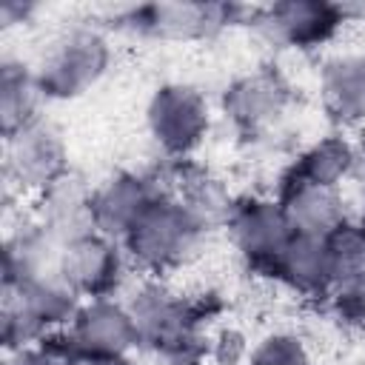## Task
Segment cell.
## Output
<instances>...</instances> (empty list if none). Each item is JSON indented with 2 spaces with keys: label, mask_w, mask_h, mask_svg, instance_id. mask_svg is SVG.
Wrapping results in <instances>:
<instances>
[{
  "label": "cell",
  "mask_w": 365,
  "mask_h": 365,
  "mask_svg": "<svg viewBox=\"0 0 365 365\" xmlns=\"http://www.w3.org/2000/svg\"><path fill=\"white\" fill-rule=\"evenodd\" d=\"M3 168L6 182L20 194H43L51 182L71 171L63 131L48 117H37L14 134L3 137Z\"/></svg>",
  "instance_id": "6"
},
{
  "label": "cell",
  "mask_w": 365,
  "mask_h": 365,
  "mask_svg": "<svg viewBox=\"0 0 365 365\" xmlns=\"http://www.w3.org/2000/svg\"><path fill=\"white\" fill-rule=\"evenodd\" d=\"M325 111L342 125L365 123V51H339L319 71Z\"/></svg>",
  "instance_id": "16"
},
{
  "label": "cell",
  "mask_w": 365,
  "mask_h": 365,
  "mask_svg": "<svg viewBox=\"0 0 365 365\" xmlns=\"http://www.w3.org/2000/svg\"><path fill=\"white\" fill-rule=\"evenodd\" d=\"M120 365H134V362H131V359H125V362H120Z\"/></svg>",
  "instance_id": "23"
},
{
  "label": "cell",
  "mask_w": 365,
  "mask_h": 365,
  "mask_svg": "<svg viewBox=\"0 0 365 365\" xmlns=\"http://www.w3.org/2000/svg\"><path fill=\"white\" fill-rule=\"evenodd\" d=\"M160 191H165V188L154 185V180L140 171L108 174L103 182L94 185V194H91L94 231L123 242L125 234L134 228V222L143 217V211L151 205V200Z\"/></svg>",
  "instance_id": "12"
},
{
  "label": "cell",
  "mask_w": 365,
  "mask_h": 365,
  "mask_svg": "<svg viewBox=\"0 0 365 365\" xmlns=\"http://www.w3.org/2000/svg\"><path fill=\"white\" fill-rule=\"evenodd\" d=\"M359 165V151L356 145L342 137V134H328L314 140L294 163L291 177L325 185V188H342Z\"/></svg>",
  "instance_id": "17"
},
{
  "label": "cell",
  "mask_w": 365,
  "mask_h": 365,
  "mask_svg": "<svg viewBox=\"0 0 365 365\" xmlns=\"http://www.w3.org/2000/svg\"><path fill=\"white\" fill-rule=\"evenodd\" d=\"M131 259L120 240H111L100 231H88L66 242L60 257V277L71 285L80 299L117 297Z\"/></svg>",
  "instance_id": "7"
},
{
  "label": "cell",
  "mask_w": 365,
  "mask_h": 365,
  "mask_svg": "<svg viewBox=\"0 0 365 365\" xmlns=\"http://www.w3.org/2000/svg\"><path fill=\"white\" fill-rule=\"evenodd\" d=\"M282 214L294 234L302 237H331L348 222V208L339 188L314 185L297 177H288L279 191Z\"/></svg>",
  "instance_id": "13"
},
{
  "label": "cell",
  "mask_w": 365,
  "mask_h": 365,
  "mask_svg": "<svg viewBox=\"0 0 365 365\" xmlns=\"http://www.w3.org/2000/svg\"><path fill=\"white\" fill-rule=\"evenodd\" d=\"M325 240H328L331 265H334V288L365 271V231L359 222L348 220L339 231H334Z\"/></svg>",
  "instance_id": "19"
},
{
  "label": "cell",
  "mask_w": 365,
  "mask_h": 365,
  "mask_svg": "<svg viewBox=\"0 0 365 365\" xmlns=\"http://www.w3.org/2000/svg\"><path fill=\"white\" fill-rule=\"evenodd\" d=\"M71 365H120L140 348L125 299H83L71 322L51 334Z\"/></svg>",
  "instance_id": "3"
},
{
  "label": "cell",
  "mask_w": 365,
  "mask_h": 365,
  "mask_svg": "<svg viewBox=\"0 0 365 365\" xmlns=\"http://www.w3.org/2000/svg\"><path fill=\"white\" fill-rule=\"evenodd\" d=\"M291 103V88L274 68H254L234 77L220 100L225 120L242 134H262L274 128Z\"/></svg>",
  "instance_id": "10"
},
{
  "label": "cell",
  "mask_w": 365,
  "mask_h": 365,
  "mask_svg": "<svg viewBox=\"0 0 365 365\" xmlns=\"http://www.w3.org/2000/svg\"><path fill=\"white\" fill-rule=\"evenodd\" d=\"M43 100H46V94L37 83L34 68L6 57L0 66V131H3V137H9L17 128L29 125L31 120L43 117L40 114Z\"/></svg>",
  "instance_id": "18"
},
{
  "label": "cell",
  "mask_w": 365,
  "mask_h": 365,
  "mask_svg": "<svg viewBox=\"0 0 365 365\" xmlns=\"http://www.w3.org/2000/svg\"><path fill=\"white\" fill-rule=\"evenodd\" d=\"M234 14L237 6L171 0V3H145L128 9L125 26L134 29L137 34L157 40H200L234 23Z\"/></svg>",
  "instance_id": "11"
},
{
  "label": "cell",
  "mask_w": 365,
  "mask_h": 365,
  "mask_svg": "<svg viewBox=\"0 0 365 365\" xmlns=\"http://www.w3.org/2000/svg\"><path fill=\"white\" fill-rule=\"evenodd\" d=\"M359 225H362V231H365V211H362V220H359Z\"/></svg>",
  "instance_id": "22"
},
{
  "label": "cell",
  "mask_w": 365,
  "mask_h": 365,
  "mask_svg": "<svg viewBox=\"0 0 365 365\" xmlns=\"http://www.w3.org/2000/svg\"><path fill=\"white\" fill-rule=\"evenodd\" d=\"M91 194L94 185H88L80 174L68 171L57 182H51L43 194L34 197V220L51 231L60 242H71L88 231L91 225Z\"/></svg>",
  "instance_id": "14"
},
{
  "label": "cell",
  "mask_w": 365,
  "mask_h": 365,
  "mask_svg": "<svg viewBox=\"0 0 365 365\" xmlns=\"http://www.w3.org/2000/svg\"><path fill=\"white\" fill-rule=\"evenodd\" d=\"M125 305L131 311L140 348H148L151 354L174 365L191 362L200 322V311L194 308V302L160 282H143L140 288H134Z\"/></svg>",
  "instance_id": "4"
},
{
  "label": "cell",
  "mask_w": 365,
  "mask_h": 365,
  "mask_svg": "<svg viewBox=\"0 0 365 365\" xmlns=\"http://www.w3.org/2000/svg\"><path fill=\"white\" fill-rule=\"evenodd\" d=\"M111 66V43L103 29L77 23L63 29L46 46L34 66L46 100H74L91 91Z\"/></svg>",
  "instance_id": "2"
},
{
  "label": "cell",
  "mask_w": 365,
  "mask_h": 365,
  "mask_svg": "<svg viewBox=\"0 0 365 365\" xmlns=\"http://www.w3.org/2000/svg\"><path fill=\"white\" fill-rule=\"evenodd\" d=\"M254 23L279 46L311 51L336 37L342 29V6L325 0H282L257 9Z\"/></svg>",
  "instance_id": "9"
},
{
  "label": "cell",
  "mask_w": 365,
  "mask_h": 365,
  "mask_svg": "<svg viewBox=\"0 0 365 365\" xmlns=\"http://www.w3.org/2000/svg\"><path fill=\"white\" fill-rule=\"evenodd\" d=\"M328 297H331L336 314L345 322L365 328V271L351 277V279H345V282H339Z\"/></svg>",
  "instance_id": "21"
},
{
  "label": "cell",
  "mask_w": 365,
  "mask_h": 365,
  "mask_svg": "<svg viewBox=\"0 0 365 365\" xmlns=\"http://www.w3.org/2000/svg\"><path fill=\"white\" fill-rule=\"evenodd\" d=\"M245 365H314L308 342L294 331H271L251 351Z\"/></svg>",
  "instance_id": "20"
},
{
  "label": "cell",
  "mask_w": 365,
  "mask_h": 365,
  "mask_svg": "<svg viewBox=\"0 0 365 365\" xmlns=\"http://www.w3.org/2000/svg\"><path fill=\"white\" fill-rule=\"evenodd\" d=\"M205 234L208 231L197 222V217L177 194L160 191L125 234L123 248L134 268L160 277L182 268L197 254Z\"/></svg>",
  "instance_id": "1"
},
{
  "label": "cell",
  "mask_w": 365,
  "mask_h": 365,
  "mask_svg": "<svg viewBox=\"0 0 365 365\" xmlns=\"http://www.w3.org/2000/svg\"><path fill=\"white\" fill-rule=\"evenodd\" d=\"M145 128L168 160H188L211 128V106L191 83H163L145 103Z\"/></svg>",
  "instance_id": "5"
},
{
  "label": "cell",
  "mask_w": 365,
  "mask_h": 365,
  "mask_svg": "<svg viewBox=\"0 0 365 365\" xmlns=\"http://www.w3.org/2000/svg\"><path fill=\"white\" fill-rule=\"evenodd\" d=\"M268 274L302 297H328L334 291V265H331L328 240L291 234V240L285 242Z\"/></svg>",
  "instance_id": "15"
},
{
  "label": "cell",
  "mask_w": 365,
  "mask_h": 365,
  "mask_svg": "<svg viewBox=\"0 0 365 365\" xmlns=\"http://www.w3.org/2000/svg\"><path fill=\"white\" fill-rule=\"evenodd\" d=\"M225 231L231 237L234 251L259 271H271L274 259L279 257V251L285 248V242L291 240V225L282 214V205L277 197H245L237 200Z\"/></svg>",
  "instance_id": "8"
}]
</instances>
